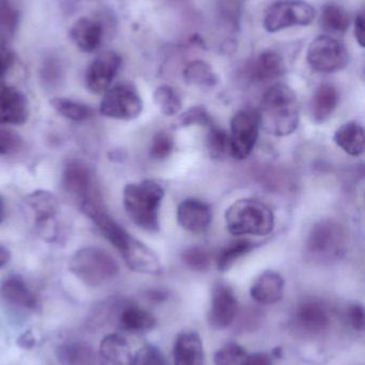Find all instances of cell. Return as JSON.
I'll list each match as a JSON object with an SVG mask.
<instances>
[{
  "mask_svg": "<svg viewBox=\"0 0 365 365\" xmlns=\"http://www.w3.org/2000/svg\"><path fill=\"white\" fill-rule=\"evenodd\" d=\"M175 148L173 135L166 130H161L154 135L149 148L150 158L154 160H164L173 153Z\"/></svg>",
  "mask_w": 365,
  "mask_h": 365,
  "instance_id": "obj_35",
  "label": "cell"
},
{
  "mask_svg": "<svg viewBox=\"0 0 365 365\" xmlns=\"http://www.w3.org/2000/svg\"><path fill=\"white\" fill-rule=\"evenodd\" d=\"M11 255L10 251L4 247L0 246V268L4 267L6 265L9 261H10Z\"/></svg>",
  "mask_w": 365,
  "mask_h": 365,
  "instance_id": "obj_44",
  "label": "cell"
},
{
  "mask_svg": "<svg viewBox=\"0 0 365 365\" xmlns=\"http://www.w3.org/2000/svg\"><path fill=\"white\" fill-rule=\"evenodd\" d=\"M259 120L253 110H240L231 119V149L235 160H244L249 158L259 138Z\"/></svg>",
  "mask_w": 365,
  "mask_h": 365,
  "instance_id": "obj_10",
  "label": "cell"
},
{
  "mask_svg": "<svg viewBox=\"0 0 365 365\" xmlns=\"http://www.w3.org/2000/svg\"><path fill=\"white\" fill-rule=\"evenodd\" d=\"M309 64L321 73H336L344 70L349 62V55L342 43L331 36H319L308 48Z\"/></svg>",
  "mask_w": 365,
  "mask_h": 365,
  "instance_id": "obj_8",
  "label": "cell"
},
{
  "mask_svg": "<svg viewBox=\"0 0 365 365\" xmlns=\"http://www.w3.org/2000/svg\"><path fill=\"white\" fill-rule=\"evenodd\" d=\"M23 145V139L12 130L0 128V156L12 155Z\"/></svg>",
  "mask_w": 365,
  "mask_h": 365,
  "instance_id": "obj_39",
  "label": "cell"
},
{
  "mask_svg": "<svg viewBox=\"0 0 365 365\" xmlns=\"http://www.w3.org/2000/svg\"><path fill=\"white\" fill-rule=\"evenodd\" d=\"M69 269L84 284L98 287L115 278L119 266L106 250L90 246L79 249L72 255Z\"/></svg>",
  "mask_w": 365,
  "mask_h": 365,
  "instance_id": "obj_4",
  "label": "cell"
},
{
  "mask_svg": "<svg viewBox=\"0 0 365 365\" xmlns=\"http://www.w3.org/2000/svg\"><path fill=\"white\" fill-rule=\"evenodd\" d=\"M296 319L299 327L310 334L323 332L330 322L327 309L317 300H308L300 304L296 313Z\"/></svg>",
  "mask_w": 365,
  "mask_h": 365,
  "instance_id": "obj_22",
  "label": "cell"
},
{
  "mask_svg": "<svg viewBox=\"0 0 365 365\" xmlns=\"http://www.w3.org/2000/svg\"><path fill=\"white\" fill-rule=\"evenodd\" d=\"M69 36L77 49L91 53L100 49L104 38V26L91 17L76 19L69 30Z\"/></svg>",
  "mask_w": 365,
  "mask_h": 365,
  "instance_id": "obj_16",
  "label": "cell"
},
{
  "mask_svg": "<svg viewBox=\"0 0 365 365\" xmlns=\"http://www.w3.org/2000/svg\"><path fill=\"white\" fill-rule=\"evenodd\" d=\"M238 313V300L229 285L216 284L212 289L211 307L208 322L214 329H225L235 321Z\"/></svg>",
  "mask_w": 365,
  "mask_h": 365,
  "instance_id": "obj_13",
  "label": "cell"
},
{
  "mask_svg": "<svg viewBox=\"0 0 365 365\" xmlns=\"http://www.w3.org/2000/svg\"><path fill=\"white\" fill-rule=\"evenodd\" d=\"M14 56L6 47L0 45V86L4 85V79L9 70L12 68Z\"/></svg>",
  "mask_w": 365,
  "mask_h": 365,
  "instance_id": "obj_41",
  "label": "cell"
},
{
  "mask_svg": "<svg viewBox=\"0 0 365 365\" xmlns=\"http://www.w3.org/2000/svg\"><path fill=\"white\" fill-rule=\"evenodd\" d=\"M227 230L235 236H266L274 229L271 208L257 199H240L225 214Z\"/></svg>",
  "mask_w": 365,
  "mask_h": 365,
  "instance_id": "obj_3",
  "label": "cell"
},
{
  "mask_svg": "<svg viewBox=\"0 0 365 365\" xmlns=\"http://www.w3.org/2000/svg\"><path fill=\"white\" fill-rule=\"evenodd\" d=\"M283 58L276 51H267L261 53L253 66L252 74L256 81H268L284 74Z\"/></svg>",
  "mask_w": 365,
  "mask_h": 365,
  "instance_id": "obj_27",
  "label": "cell"
},
{
  "mask_svg": "<svg viewBox=\"0 0 365 365\" xmlns=\"http://www.w3.org/2000/svg\"><path fill=\"white\" fill-rule=\"evenodd\" d=\"M118 322L122 329L133 334L150 331L156 325V319L151 313L133 304H124L118 315Z\"/></svg>",
  "mask_w": 365,
  "mask_h": 365,
  "instance_id": "obj_23",
  "label": "cell"
},
{
  "mask_svg": "<svg viewBox=\"0 0 365 365\" xmlns=\"http://www.w3.org/2000/svg\"><path fill=\"white\" fill-rule=\"evenodd\" d=\"M364 309L361 304H354L347 309V319L354 329L364 331L365 326Z\"/></svg>",
  "mask_w": 365,
  "mask_h": 365,
  "instance_id": "obj_40",
  "label": "cell"
},
{
  "mask_svg": "<svg viewBox=\"0 0 365 365\" xmlns=\"http://www.w3.org/2000/svg\"><path fill=\"white\" fill-rule=\"evenodd\" d=\"M4 214H6V210H4V200L0 197V223L4 220Z\"/></svg>",
  "mask_w": 365,
  "mask_h": 365,
  "instance_id": "obj_45",
  "label": "cell"
},
{
  "mask_svg": "<svg viewBox=\"0 0 365 365\" xmlns=\"http://www.w3.org/2000/svg\"><path fill=\"white\" fill-rule=\"evenodd\" d=\"M249 354L237 343H227L214 354L216 365H246Z\"/></svg>",
  "mask_w": 365,
  "mask_h": 365,
  "instance_id": "obj_34",
  "label": "cell"
},
{
  "mask_svg": "<svg viewBox=\"0 0 365 365\" xmlns=\"http://www.w3.org/2000/svg\"><path fill=\"white\" fill-rule=\"evenodd\" d=\"M207 150L210 158L216 160H222L231 155L229 133L218 126L210 128L207 135Z\"/></svg>",
  "mask_w": 365,
  "mask_h": 365,
  "instance_id": "obj_31",
  "label": "cell"
},
{
  "mask_svg": "<svg viewBox=\"0 0 365 365\" xmlns=\"http://www.w3.org/2000/svg\"><path fill=\"white\" fill-rule=\"evenodd\" d=\"M29 102L21 90L11 86H0V124L24 125L29 118Z\"/></svg>",
  "mask_w": 365,
  "mask_h": 365,
  "instance_id": "obj_14",
  "label": "cell"
},
{
  "mask_svg": "<svg viewBox=\"0 0 365 365\" xmlns=\"http://www.w3.org/2000/svg\"><path fill=\"white\" fill-rule=\"evenodd\" d=\"M2 299L15 308L31 311L38 307V298L21 276H11L0 287Z\"/></svg>",
  "mask_w": 365,
  "mask_h": 365,
  "instance_id": "obj_20",
  "label": "cell"
},
{
  "mask_svg": "<svg viewBox=\"0 0 365 365\" xmlns=\"http://www.w3.org/2000/svg\"><path fill=\"white\" fill-rule=\"evenodd\" d=\"M184 79L189 85L199 87H214L218 83V77L211 66L204 61H193L184 70Z\"/></svg>",
  "mask_w": 365,
  "mask_h": 365,
  "instance_id": "obj_30",
  "label": "cell"
},
{
  "mask_svg": "<svg viewBox=\"0 0 365 365\" xmlns=\"http://www.w3.org/2000/svg\"><path fill=\"white\" fill-rule=\"evenodd\" d=\"M177 219L179 225L186 231L203 233L211 223V208L199 200L186 199L178 206Z\"/></svg>",
  "mask_w": 365,
  "mask_h": 365,
  "instance_id": "obj_17",
  "label": "cell"
},
{
  "mask_svg": "<svg viewBox=\"0 0 365 365\" xmlns=\"http://www.w3.org/2000/svg\"><path fill=\"white\" fill-rule=\"evenodd\" d=\"M182 262L194 272H206L210 266V257L207 251L201 247H190L181 255Z\"/></svg>",
  "mask_w": 365,
  "mask_h": 365,
  "instance_id": "obj_36",
  "label": "cell"
},
{
  "mask_svg": "<svg viewBox=\"0 0 365 365\" xmlns=\"http://www.w3.org/2000/svg\"><path fill=\"white\" fill-rule=\"evenodd\" d=\"M271 358L265 353L252 354L248 356L246 365H271Z\"/></svg>",
  "mask_w": 365,
  "mask_h": 365,
  "instance_id": "obj_43",
  "label": "cell"
},
{
  "mask_svg": "<svg viewBox=\"0 0 365 365\" xmlns=\"http://www.w3.org/2000/svg\"><path fill=\"white\" fill-rule=\"evenodd\" d=\"M209 113L203 106H193L190 109L182 113L177 121H176V128H189L193 125H210Z\"/></svg>",
  "mask_w": 365,
  "mask_h": 365,
  "instance_id": "obj_37",
  "label": "cell"
},
{
  "mask_svg": "<svg viewBox=\"0 0 365 365\" xmlns=\"http://www.w3.org/2000/svg\"><path fill=\"white\" fill-rule=\"evenodd\" d=\"M164 193L162 185L152 180L126 185L124 207L131 221L144 231L159 232V214Z\"/></svg>",
  "mask_w": 365,
  "mask_h": 365,
  "instance_id": "obj_2",
  "label": "cell"
},
{
  "mask_svg": "<svg viewBox=\"0 0 365 365\" xmlns=\"http://www.w3.org/2000/svg\"><path fill=\"white\" fill-rule=\"evenodd\" d=\"M321 24L330 34H344L349 29V13L338 4H329L324 8Z\"/></svg>",
  "mask_w": 365,
  "mask_h": 365,
  "instance_id": "obj_32",
  "label": "cell"
},
{
  "mask_svg": "<svg viewBox=\"0 0 365 365\" xmlns=\"http://www.w3.org/2000/svg\"><path fill=\"white\" fill-rule=\"evenodd\" d=\"M64 190L70 193L79 205L87 202H100L101 195L94 173L79 160H70L62 173Z\"/></svg>",
  "mask_w": 365,
  "mask_h": 365,
  "instance_id": "obj_9",
  "label": "cell"
},
{
  "mask_svg": "<svg viewBox=\"0 0 365 365\" xmlns=\"http://www.w3.org/2000/svg\"><path fill=\"white\" fill-rule=\"evenodd\" d=\"M364 13H360L355 19V38L360 46H365Z\"/></svg>",
  "mask_w": 365,
  "mask_h": 365,
  "instance_id": "obj_42",
  "label": "cell"
},
{
  "mask_svg": "<svg viewBox=\"0 0 365 365\" xmlns=\"http://www.w3.org/2000/svg\"><path fill=\"white\" fill-rule=\"evenodd\" d=\"M57 357L62 365H96L98 354L83 341H70L58 347Z\"/></svg>",
  "mask_w": 365,
  "mask_h": 365,
  "instance_id": "obj_24",
  "label": "cell"
},
{
  "mask_svg": "<svg viewBox=\"0 0 365 365\" xmlns=\"http://www.w3.org/2000/svg\"><path fill=\"white\" fill-rule=\"evenodd\" d=\"M154 103L163 115L173 117L182 109V101L177 90L171 86H161L154 91Z\"/></svg>",
  "mask_w": 365,
  "mask_h": 365,
  "instance_id": "obj_33",
  "label": "cell"
},
{
  "mask_svg": "<svg viewBox=\"0 0 365 365\" xmlns=\"http://www.w3.org/2000/svg\"><path fill=\"white\" fill-rule=\"evenodd\" d=\"M131 365H165L164 357L158 347L147 344L133 356Z\"/></svg>",
  "mask_w": 365,
  "mask_h": 365,
  "instance_id": "obj_38",
  "label": "cell"
},
{
  "mask_svg": "<svg viewBox=\"0 0 365 365\" xmlns=\"http://www.w3.org/2000/svg\"><path fill=\"white\" fill-rule=\"evenodd\" d=\"M259 126L272 136L293 134L299 125L297 96L289 86L276 83L264 94L257 111Z\"/></svg>",
  "mask_w": 365,
  "mask_h": 365,
  "instance_id": "obj_1",
  "label": "cell"
},
{
  "mask_svg": "<svg viewBox=\"0 0 365 365\" xmlns=\"http://www.w3.org/2000/svg\"><path fill=\"white\" fill-rule=\"evenodd\" d=\"M51 106L61 117L74 122H84L91 119L94 110L84 103L76 102L66 98H55L51 100Z\"/></svg>",
  "mask_w": 365,
  "mask_h": 365,
  "instance_id": "obj_28",
  "label": "cell"
},
{
  "mask_svg": "<svg viewBox=\"0 0 365 365\" xmlns=\"http://www.w3.org/2000/svg\"><path fill=\"white\" fill-rule=\"evenodd\" d=\"M175 365H206L203 342L196 331L180 332L174 345Z\"/></svg>",
  "mask_w": 365,
  "mask_h": 365,
  "instance_id": "obj_18",
  "label": "cell"
},
{
  "mask_svg": "<svg viewBox=\"0 0 365 365\" xmlns=\"http://www.w3.org/2000/svg\"><path fill=\"white\" fill-rule=\"evenodd\" d=\"M315 19V10L304 0H278L268 8L264 27L268 32L282 31L296 26H309Z\"/></svg>",
  "mask_w": 365,
  "mask_h": 365,
  "instance_id": "obj_7",
  "label": "cell"
},
{
  "mask_svg": "<svg viewBox=\"0 0 365 365\" xmlns=\"http://www.w3.org/2000/svg\"><path fill=\"white\" fill-rule=\"evenodd\" d=\"M339 100L340 96L338 90L334 86L325 83L317 88L311 105L313 121L316 123L327 121L338 107Z\"/></svg>",
  "mask_w": 365,
  "mask_h": 365,
  "instance_id": "obj_25",
  "label": "cell"
},
{
  "mask_svg": "<svg viewBox=\"0 0 365 365\" xmlns=\"http://www.w3.org/2000/svg\"><path fill=\"white\" fill-rule=\"evenodd\" d=\"M121 61V57L116 51L100 53L86 70V89L94 94H104L111 88Z\"/></svg>",
  "mask_w": 365,
  "mask_h": 365,
  "instance_id": "obj_12",
  "label": "cell"
},
{
  "mask_svg": "<svg viewBox=\"0 0 365 365\" xmlns=\"http://www.w3.org/2000/svg\"><path fill=\"white\" fill-rule=\"evenodd\" d=\"M285 281L274 270H266L251 287V297L261 304H274L282 299Z\"/></svg>",
  "mask_w": 365,
  "mask_h": 365,
  "instance_id": "obj_19",
  "label": "cell"
},
{
  "mask_svg": "<svg viewBox=\"0 0 365 365\" xmlns=\"http://www.w3.org/2000/svg\"><path fill=\"white\" fill-rule=\"evenodd\" d=\"M334 143L345 153L360 156L365 149L364 130L358 122L351 121L343 124L334 134Z\"/></svg>",
  "mask_w": 365,
  "mask_h": 365,
  "instance_id": "obj_26",
  "label": "cell"
},
{
  "mask_svg": "<svg viewBox=\"0 0 365 365\" xmlns=\"http://www.w3.org/2000/svg\"><path fill=\"white\" fill-rule=\"evenodd\" d=\"M346 248V234L339 223L324 220L311 230L306 249L313 259L332 261L340 259Z\"/></svg>",
  "mask_w": 365,
  "mask_h": 365,
  "instance_id": "obj_5",
  "label": "cell"
},
{
  "mask_svg": "<svg viewBox=\"0 0 365 365\" xmlns=\"http://www.w3.org/2000/svg\"><path fill=\"white\" fill-rule=\"evenodd\" d=\"M120 255L133 272L152 276H158L162 272V265L158 255L149 247L133 236H131Z\"/></svg>",
  "mask_w": 365,
  "mask_h": 365,
  "instance_id": "obj_15",
  "label": "cell"
},
{
  "mask_svg": "<svg viewBox=\"0 0 365 365\" xmlns=\"http://www.w3.org/2000/svg\"><path fill=\"white\" fill-rule=\"evenodd\" d=\"M26 202L34 212L39 233L49 242L55 240L57 236L55 217L59 210L56 195L51 191L39 189L29 193L26 197Z\"/></svg>",
  "mask_w": 365,
  "mask_h": 365,
  "instance_id": "obj_11",
  "label": "cell"
},
{
  "mask_svg": "<svg viewBox=\"0 0 365 365\" xmlns=\"http://www.w3.org/2000/svg\"><path fill=\"white\" fill-rule=\"evenodd\" d=\"M255 248L251 240H240L231 242L222 249L216 257V265L220 272L229 270L238 259L250 253Z\"/></svg>",
  "mask_w": 365,
  "mask_h": 365,
  "instance_id": "obj_29",
  "label": "cell"
},
{
  "mask_svg": "<svg viewBox=\"0 0 365 365\" xmlns=\"http://www.w3.org/2000/svg\"><path fill=\"white\" fill-rule=\"evenodd\" d=\"M132 360L130 344L124 336L107 334L101 341L96 365H131Z\"/></svg>",
  "mask_w": 365,
  "mask_h": 365,
  "instance_id": "obj_21",
  "label": "cell"
},
{
  "mask_svg": "<svg viewBox=\"0 0 365 365\" xmlns=\"http://www.w3.org/2000/svg\"><path fill=\"white\" fill-rule=\"evenodd\" d=\"M143 101L132 83H122L109 88L103 94L100 113L109 119L132 121L141 115Z\"/></svg>",
  "mask_w": 365,
  "mask_h": 365,
  "instance_id": "obj_6",
  "label": "cell"
}]
</instances>
